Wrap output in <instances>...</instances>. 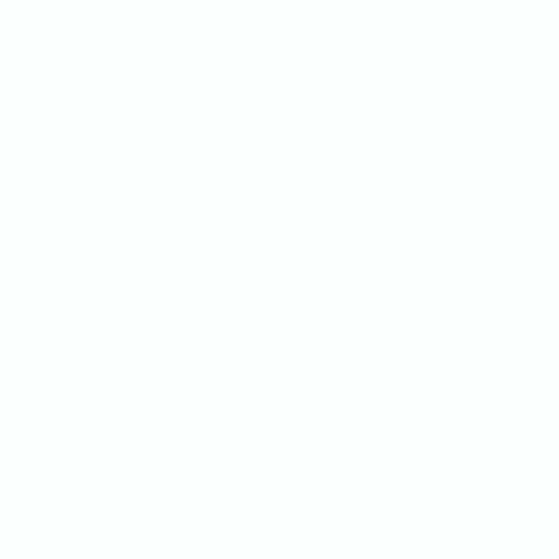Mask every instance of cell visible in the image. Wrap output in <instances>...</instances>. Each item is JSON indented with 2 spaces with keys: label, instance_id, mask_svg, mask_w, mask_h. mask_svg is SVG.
Segmentation results:
<instances>
[{
  "label": "cell",
  "instance_id": "6da1fadb",
  "mask_svg": "<svg viewBox=\"0 0 559 559\" xmlns=\"http://www.w3.org/2000/svg\"><path fill=\"white\" fill-rule=\"evenodd\" d=\"M99 324H105V319H99L94 308H88V313H78V308H56V313H50L56 352H61V357H78V352H83V357H99Z\"/></svg>",
  "mask_w": 559,
  "mask_h": 559
},
{
  "label": "cell",
  "instance_id": "277c9868",
  "mask_svg": "<svg viewBox=\"0 0 559 559\" xmlns=\"http://www.w3.org/2000/svg\"><path fill=\"white\" fill-rule=\"evenodd\" d=\"M0 274H12V230H0Z\"/></svg>",
  "mask_w": 559,
  "mask_h": 559
},
{
  "label": "cell",
  "instance_id": "7a4b0ae2",
  "mask_svg": "<svg viewBox=\"0 0 559 559\" xmlns=\"http://www.w3.org/2000/svg\"><path fill=\"white\" fill-rule=\"evenodd\" d=\"M50 209H56V230H99V192L94 187H61Z\"/></svg>",
  "mask_w": 559,
  "mask_h": 559
},
{
  "label": "cell",
  "instance_id": "3957f363",
  "mask_svg": "<svg viewBox=\"0 0 559 559\" xmlns=\"http://www.w3.org/2000/svg\"><path fill=\"white\" fill-rule=\"evenodd\" d=\"M357 352H395V313H357Z\"/></svg>",
  "mask_w": 559,
  "mask_h": 559
}]
</instances>
